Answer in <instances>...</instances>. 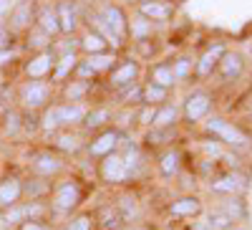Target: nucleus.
Returning <instances> with one entry per match:
<instances>
[{"label":"nucleus","mask_w":252,"mask_h":230,"mask_svg":"<svg viewBox=\"0 0 252 230\" xmlns=\"http://www.w3.org/2000/svg\"><path fill=\"white\" fill-rule=\"evenodd\" d=\"M5 119H8V132L13 134V132H18V127H20V116L18 114H5Z\"/></svg>","instance_id":"79ce46f5"},{"label":"nucleus","mask_w":252,"mask_h":230,"mask_svg":"<svg viewBox=\"0 0 252 230\" xmlns=\"http://www.w3.org/2000/svg\"><path fill=\"white\" fill-rule=\"evenodd\" d=\"M51 182L43 180V177H35V180H28V185H23V195H31V200H43L51 195Z\"/></svg>","instance_id":"c756f323"},{"label":"nucleus","mask_w":252,"mask_h":230,"mask_svg":"<svg viewBox=\"0 0 252 230\" xmlns=\"http://www.w3.org/2000/svg\"><path fill=\"white\" fill-rule=\"evenodd\" d=\"M53 147L58 150V152H78L81 147H83V142H81V137L73 132V129H61V132H56L53 134Z\"/></svg>","instance_id":"c85d7f7f"},{"label":"nucleus","mask_w":252,"mask_h":230,"mask_svg":"<svg viewBox=\"0 0 252 230\" xmlns=\"http://www.w3.org/2000/svg\"><path fill=\"white\" fill-rule=\"evenodd\" d=\"M154 114H157V107H146V104H141V107L136 109V116H134V119L141 124V127H149V129H152Z\"/></svg>","instance_id":"4c0bfd02"},{"label":"nucleus","mask_w":252,"mask_h":230,"mask_svg":"<svg viewBox=\"0 0 252 230\" xmlns=\"http://www.w3.org/2000/svg\"><path fill=\"white\" fill-rule=\"evenodd\" d=\"M86 64L96 71V76L111 74L119 64V53L111 48V51H103V53H96V56H86Z\"/></svg>","instance_id":"393cba45"},{"label":"nucleus","mask_w":252,"mask_h":230,"mask_svg":"<svg viewBox=\"0 0 252 230\" xmlns=\"http://www.w3.org/2000/svg\"><path fill=\"white\" fill-rule=\"evenodd\" d=\"M139 76H141V66L139 61L134 58H126V61H119L116 69L111 74H106V86L111 91H121L126 86H134V83H139Z\"/></svg>","instance_id":"423d86ee"},{"label":"nucleus","mask_w":252,"mask_h":230,"mask_svg":"<svg viewBox=\"0 0 252 230\" xmlns=\"http://www.w3.org/2000/svg\"><path fill=\"white\" fill-rule=\"evenodd\" d=\"M157 170H159V175L166 177V180L177 177V175L182 172V152H179L177 147H166V150L159 154V159H157Z\"/></svg>","instance_id":"a211bd4d"},{"label":"nucleus","mask_w":252,"mask_h":230,"mask_svg":"<svg viewBox=\"0 0 252 230\" xmlns=\"http://www.w3.org/2000/svg\"><path fill=\"white\" fill-rule=\"evenodd\" d=\"M111 116L114 112L109 107H94V109H86V116H83L81 121V127L86 129V132H103V129H109V124H111Z\"/></svg>","instance_id":"f3484780"},{"label":"nucleus","mask_w":252,"mask_h":230,"mask_svg":"<svg viewBox=\"0 0 252 230\" xmlns=\"http://www.w3.org/2000/svg\"><path fill=\"white\" fill-rule=\"evenodd\" d=\"M172 71H174L177 83L192 78V76H194V58H192V56H179V58H174V61H172Z\"/></svg>","instance_id":"7c9ffc66"},{"label":"nucleus","mask_w":252,"mask_h":230,"mask_svg":"<svg viewBox=\"0 0 252 230\" xmlns=\"http://www.w3.org/2000/svg\"><path fill=\"white\" fill-rule=\"evenodd\" d=\"M0 83H3V74H0Z\"/></svg>","instance_id":"a18cd8bd"},{"label":"nucleus","mask_w":252,"mask_h":230,"mask_svg":"<svg viewBox=\"0 0 252 230\" xmlns=\"http://www.w3.org/2000/svg\"><path fill=\"white\" fill-rule=\"evenodd\" d=\"M35 26L43 31L48 38L51 36H58L61 28H58V15H56V5H43L35 15Z\"/></svg>","instance_id":"bb28decb"},{"label":"nucleus","mask_w":252,"mask_h":230,"mask_svg":"<svg viewBox=\"0 0 252 230\" xmlns=\"http://www.w3.org/2000/svg\"><path fill=\"white\" fill-rule=\"evenodd\" d=\"M28 46H33L35 53H38V51H46V48H51V38H48L43 31H40V28H35L33 36L28 38Z\"/></svg>","instance_id":"e433bc0d"},{"label":"nucleus","mask_w":252,"mask_h":230,"mask_svg":"<svg viewBox=\"0 0 252 230\" xmlns=\"http://www.w3.org/2000/svg\"><path fill=\"white\" fill-rule=\"evenodd\" d=\"M202 150H204V154H209L212 157V162L215 159H220V157H224V147L217 142V139H207L204 144H202Z\"/></svg>","instance_id":"58836bf2"},{"label":"nucleus","mask_w":252,"mask_h":230,"mask_svg":"<svg viewBox=\"0 0 252 230\" xmlns=\"http://www.w3.org/2000/svg\"><path fill=\"white\" fill-rule=\"evenodd\" d=\"M204 132L212 137V139H217L224 150L242 152V150L252 147V137L245 129H240L237 124H232V121L224 119V116H217V114L204 119Z\"/></svg>","instance_id":"f257e3e1"},{"label":"nucleus","mask_w":252,"mask_h":230,"mask_svg":"<svg viewBox=\"0 0 252 230\" xmlns=\"http://www.w3.org/2000/svg\"><path fill=\"white\" fill-rule=\"evenodd\" d=\"M5 114H8V109H5V107H3V101H0V119H3V116H5Z\"/></svg>","instance_id":"37998d69"},{"label":"nucleus","mask_w":252,"mask_h":230,"mask_svg":"<svg viewBox=\"0 0 252 230\" xmlns=\"http://www.w3.org/2000/svg\"><path fill=\"white\" fill-rule=\"evenodd\" d=\"M15 51L13 48H0V66H5V64H13L15 61Z\"/></svg>","instance_id":"a19ab883"},{"label":"nucleus","mask_w":252,"mask_h":230,"mask_svg":"<svg viewBox=\"0 0 252 230\" xmlns=\"http://www.w3.org/2000/svg\"><path fill=\"white\" fill-rule=\"evenodd\" d=\"M182 119V109L177 104L166 101L161 107H157V114H154V121H152V129H174Z\"/></svg>","instance_id":"6ab92c4d"},{"label":"nucleus","mask_w":252,"mask_h":230,"mask_svg":"<svg viewBox=\"0 0 252 230\" xmlns=\"http://www.w3.org/2000/svg\"><path fill=\"white\" fill-rule=\"evenodd\" d=\"M23 197V182H20L18 177H5L3 182H0V207H13L18 205V200Z\"/></svg>","instance_id":"4be33fe9"},{"label":"nucleus","mask_w":252,"mask_h":230,"mask_svg":"<svg viewBox=\"0 0 252 230\" xmlns=\"http://www.w3.org/2000/svg\"><path fill=\"white\" fill-rule=\"evenodd\" d=\"M63 230H96V218L94 213H73Z\"/></svg>","instance_id":"2f4dec72"},{"label":"nucleus","mask_w":252,"mask_h":230,"mask_svg":"<svg viewBox=\"0 0 252 230\" xmlns=\"http://www.w3.org/2000/svg\"><path fill=\"white\" fill-rule=\"evenodd\" d=\"M89 94H91V83H86V81L68 78L63 83V101L66 104H81V101H86Z\"/></svg>","instance_id":"a878e982"},{"label":"nucleus","mask_w":252,"mask_h":230,"mask_svg":"<svg viewBox=\"0 0 252 230\" xmlns=\"http://www.w3.org/2000/svg\"><path fill=\"white\" fill-rule=\"evenodd\" d=\"M56 15H58V28H61L63 36H73L78 31L81 15H78V5L73 3V0H58Z\"/></svg>","instance_id":"2eb2a0df"},{"label":"nucleus","mask_w":252,"mask_h":230,"mask_svg":"<svg viewBox=\"0 0 252 230\" xmlns=\"http://www.w3.org/2000/svg\"><path fill=\"white\" fill-rule=\"evenodd\" d=\"M53 66H56V51H53V48L38 51V53L28 61V64H26V76H28L31 81H46V78H51Z\"/></svg>","instance_id":"9b49d317"},{"label":"nucleus","mask_w":252,"mask_h":230,"mask_svg":"<svg viewBox=\"0 0 252 230\" xmlns=\"http://www.w3.org/2000/svg\"><path fill=\"white\" fill-rule=\"evenodd\" d=\"M212 107H215V96L209 91H204V89H197V91L184 96V101H182V119L187 124H199V121H204L209 114H212Z\"/></svg>","instance_id":"7ed1b4c3"},{"label":"nucleus","mask_w":252,"mask_h":230,"mask_svg":"<svg viewBox=\"0 0 252 230\" xmlns=\"http://www.w3.org/2000/svg\"><path fill=\"white\" fill-rule=\"evenodd\" d=\"M121 134H124V132H119V129L109 127V129L98 132L91 142L83 144V150H86V154H89L91 159H101V157H106V154H111V152H116V150H119Z\"/></svg>","instance_id":"0eeeda50"},{"label":"nucleus","mask_w":252,"mask_h":230,"mask_svg":"<svg viewBox=\"0 0 252 230\" xmlns=\"http://www.w3.org/2000/svg\"><path fill=\"white\" fill-rule=\"evenodd\" d=\"M96 175L103 185H121L129 180V167H126V159L124 154L116 150L106 157H101L96 162Z\"/></svg>","instance_id":"20e7f679"},{"label":"nucleus","mask_w":252,"mask_h":230,"mask_svg":"<svg viewBox=\"0 0 252 230\" xmlns=\"http://www.w3.org/2000/svg\"><path fill=\"white\" fill-rule=\"evenodd\" d=\"M215 74H220V78L224 81V83H229V81H237L242 74H245V56L242 53H237V51H224V56L220 58V64H217V71Z\"/></svg>","instance_id":"4468645a"},{"label":"nucleus","mask_w":252,"mask_h":230,"mask_svg":"<svg viewBox=\"0 0 252 230\" xmlns=\"http://www.w3.org/2000/svg\"><path fill=\"white\" fill-rule=\"evenodd\" d=\"M18 230H51V225H46L43 218H35V220H26V223H20Z\"/></svg>","instance_id":"ea45409f"},{"label":"nucleus","mask_w":252,"mask_h":230,"mask_svg":"<svg viewBox=\"0 0 252 230\" xmlns=\"http://www.w3.org/2000/svg\"><path fill=\"white\" fill-rule=\"evenodd\" d=\"M124 107H141V83H134V86H126L121 91H116Z\"/></svg>","instance_id":"f704fd0d"},{"label":"nucleus","mask_w":252,"mask_h":230,"mask_svg":"<svg viewBox=\"0 0 252 230\" xmlns=\"http://www.w3.org/2000/svg\"><path fill=\"white\" fill-rule=\"evenodd\" d=\"M227 46L224 43H215V46H209L199 53V58H194V76L197 78H209L215 71H217V64H220V58L224 56Z\"/></svg>","instance_id":"f8f14e48"},{"label":"nucleus","mask_w":252,"mask_h":230,"mask_svg":"<svg viewBox=\"0 0 252 230\" xmlns=\"http://www.w3.org/2000/svg\"><path fill=\"white\" fill-rule=\"evenodd\" d=\"M78 66V53H61L56 56V66L51 74L53 83H66L68 78H73V71Z\"/></svg>","instance_id":"aec40b11"},{"label":"nucleus","mask_w":252,"mask_h":230,"mask_svg":"<svg viewBox=\"0 0 252 230\" xmlns=\"http://www.w3.org/2000/svg\"><path fill=\"white\" fill-rule=\"evenodd\" d=\"M78 51L86 53V56H96V53H103V51H111V46L103 40L101 33H96L94 28H89L86 33L78 38Z\"/></svg>","instance_id":"5701e85b"},{"label":"nucleus","mask_w":252,"mask_h":230,"mask_svg":"<svg viewBox=\"0 0 252 230\" xmlns=\"http://www.w3.org/2000/svg\"><path fill=\"white\" fill-rule=\"evenodd\" d=\"M136 10L149 23H164L174 15V3H169V0H139Z\"/></svg>","instance_id":"ddd939ff"},{"label":"nucleus","mask_w":252,"mask_h":230,"mask_svg":"<svg viewBox=\"0 0 252 230\" xmlns=\"http://www.w3.org/2000/svg\"><path fill=\"white\" fill-rule=\"evenodd\" d=\"M202 210H204V202L199 195H182L169 205L172 218H199Z\"/></svg>","instance_id":"dca6fc26"},{"label":"nucleus","mask_w":252,"mask_h":230,"mask_svg":"<svg viewBox=\"0 0 252 230\" xmlns=\"http://www.w3.org/2000/svg\"><path fill=\"white\" fill-rule=\"evenodd\" d=\"M96 15H98L101 23L109 28V33L114 36V40H116L119 48H121V46L126 43V38H129V18H126V13H124L119 5L106 3Z\"/></svg>","instance_id":"39448f33"},{"label":"nucleus","mask_w":252,"mask_h":230,"mask_svg":"<svg viewBox=\"0 0 252 230\" xmlns=\"http://www.w3.org/2000/svg\"><path fill=\"white\" fill-rule=\"evenodd\" d=\"M31 170L35 177H43V180H51L56 175H61L63 170H66V162H63V157L58 152H38L33 159H31Z\"/></svg>","instance_id":"9d476101"},{"label":"nucleus","mask_w":252,"mask_h":230,"mask_svg":"<svg viewBox=\"0 0 252 230\" xmlns=\"http://www.w3.org/2000/svg\"><path fill=\"white\" fill-rule=\"evenodd\" d=\"M83 185L78 177H66V180H61L58 185H53V190H51V207L56 213L61 215H73L81 202H83Z\"/></svg>","instance_id":"f03ea898"},{"label":"nucleus","mask_w":252,"mask_h":230,"mask_svg":"<svg viewBox=\"0 0 252 230\" xmlns=\"http://www.w3.org/2000/svg\"><path fill=\"white\" fill-rule=\"evenodd\" d=\"M169 89H161V86H154V83L144 81L141 83V104L146 107H161V104L169 101Z\"/></svg>","instance_id":"cd10ccee"},{"label":"nucleus","mask_w":252,"mask_h":230,"mask_svg":"<svg viewBox=\"0 0 252 230\" xmlns=\"http://www.w3.org/2000/svg\"><path fill=\"white\" fill-rule=\"evenodd\" d=\"M229 230H247V228H240V225H232V228H229Z\"/></svg>","instance_id":"c03bdc74"},{"label":"nucleus","mask_w":252,"mask_h":230,"mask_svg":"<svg viewBox=\"0 0 252 230\" xmlns=\"http://www.w3.org/2000/svg\"><path fill=\"white\" fill-rule=\"evenodd\" d=\"M20 101H23V107L31 109V112L51 107V83H46V81H28L23 86V91H20Z\"/></svg>","instance_id":"6e6552de"},{"label":"nucleus","mask_w":252,"mask_h":230,"mask_svg":"<svg viewBox=\"0 0 252 230\" xmlns=\"http://www.w3.org/2000/svg\"><path fill=\"white\" fill-rule=\"evenodd\" d=\"M31 18H33V5H31V3H20V5L13 10V15H10V26H13L15 31L28 28V26H31Z\"/></svg>","instance_id":"473e14b6"},{"label":"nucleus","mask_w":252,"mask_h":230,"mask_svg":"<svg viewBox=\"0 0 252 230\" xmlns=\"http://www.w3.org/2000/svg\"><path fill=\"white\" fill-rule=\"evenodd\" d=\"M149 83H154V86H161V89H174L177 86V78H174V71H172V61H159V64H154L149 69V78H146Z\"/></svg>","instance_id":"412c9836"},{"label":"nucleus","mask_w":252,"mask_h":230,"mask_svg":"<svg viewBox=\"0 0 252 230\" xmlns=\"http://www.w3.org/2000/svg\"><path fill=\"white\" fill-rule=\"evenodd\" d=\"M129 36H131L134 40H146V38L152 36V23H149L146 18L139 15L136 20H131V23H129Z\"/></svg>","instance_id":"72a5a7b5"},{"label":"nucleus","mask_w":252,"mask_h":230,"mask_svg":"<svg viewBox=\"0 0 252 230\" xmlns=\"http://www.w3.org/2000/svg\"><path fill=\"white\" fill-rule=\"evenodd\" d=\"M94 218H96V228H101V230H119L124 225V220H126V215L121 213V207H116V205L101 207Z\"/></svg>","instance_id":"b1692460"},{"label":"nucleus","mask_w":252,"mask_h":230,"mask_svg":"<svg viewBox=\"0 0 252 230\" xmlns=\"http://www.w3.org/2000/svg\"><path fill=\"white\" fill-rule=\"evenodd\" d=\"M209 190L217 195H240L247 190V177L240 170H227L209 180Z\"/></svg>","instance_id":"1a4fd4ad"},{"label":"nucleus","mask_w":252,"mask_h":230,"mask_svg":"<svg viewBox=\"0 0 252 230\" xmlns=\"http://www.w3.org/2000/svg\"><path fill=\"white\" fill-rule=\"evenodd\" d=\"M172 139H174V129H149V134H146L149 147H166Z\"/></svg>","instance_id":"c9c22d12"}]
</instances>
